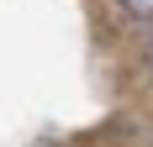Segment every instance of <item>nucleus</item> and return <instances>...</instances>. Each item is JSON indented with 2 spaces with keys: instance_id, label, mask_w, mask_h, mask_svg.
<instances>
[{
  "instance_id": "f257e3e1",
  "label": "nucleus",
  "mask_w": 153,
  "mask_h": 147,
  "mask_svg": "<svg viewBox=\"0 0 153 147\" xmlns=\"http://www.w3.org/2000/svg\"><path fill=\"white\" fill-rule=\"evenodd\" d=\"M122 5L127 21H143V26H153V0H116Z\"/></svg>"
},
{
  "instance_id": "f03ea898",
  "label": "nucleus",
  "mask_w": 153,
  "mask_h": 147,
  "mask_svg": "<svg viewBox=\"0 0 153 147\" xmlns=\"http://www.w3.org/2000/svg\"><path fill=\"white\" fill-rule=\"evenodd\" d=\"M143 63H148V74H153V26H148V37H143Z\"/></svg>"
}]
</instances>
